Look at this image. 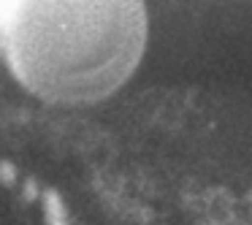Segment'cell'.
Returning <instances> with one entry per match:
<instances>
[{
	"mask_svg": "<svg viewBox=\"0 0 252 225\" xmlns=\"http://www.w3.org/2000/svg\"><path fill=\"white\" fill-rule=\"evenodd\" d=\"M44 212H46V225H68V214L63 206V198L55 190L44 193Z\"/></svg>",
	"mask_w": 252,
	"mask_h": 225,
	"instance_id": "2",
	"label": "cell"
},
{
	"mask_svg": "<svg viewBox=\"0 0 252 225\" xmlns=\"http://www.w3.org/2000/svg\"><path fill=\"white\" fill-rule=\"evenodd\" d=\"M6 65L35 98L90 106L114 95L147 49L144 0H0Z\"/></svg>",
	"mask_w": 252,
	"mask_h": 225,
	"instance_id": "1",
	"label": "cell"
},
{
	"mask_svg": "<svg viewBox=\"0 0 252 225\" xmlns=\"http://www.w3.org/2000/svg\"><path fill=\"white\" fill-rule=\"evenodd\" d=\"M35 195H38V185H35L33 179H28V182H25V198H28V201H33Z\"/></svg>",
	"mask_w": 252,
	"mask_h": 225,
	"instance_id": "4",
	"label": "cell"
},
{
	"mask_svg": "<svg viewBox=\"0 0 252 225\" xmlns=\"http://www.w3.org/2000/svg\"><path fill=\"white\" fill-rule=\"evenodd\" d=\"M0 52H3V44H0Z\"/></svg>",
	"mask_w": 252,
	"mask_h": 225,
	"instance_id": "5",
	"label": "cell"
},
{
	"mask_svg": "<svg viewBox=\"0 0 252 225\" xmlns=\"http://www.w3.org/2000/svg\"><path fill=\"white\" fill-rule=\"evenodd\" d=\"M14 179H17V168H14V163L0 160V182H3V185H14Z\"/></svg>",
	"mask_w": 252,
	"mask_h": 225,
	"instance_id": "3",
	"label": "cell"
}]
</instances>
